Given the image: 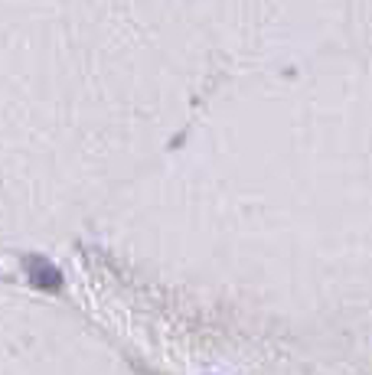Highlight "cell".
<instances>
[{
  "label": "cell",
  "instance_id": "obj_1",
  "mask_svg": "<svg viewBox=\"0 0 372 375\" xmlns=\"http://www.w3.org/2000/svg\"><path fill=\"white\" fill-rule=\"evenodd\" d=\"M86 242L163 372L372 375V43L225 69Z\"/></svg>",
  "mask_w": 372,
  "mask_h": 375
},
{
  "label": "cell",
  "instance_id": "obj_2",
  "mask_svg": "<svg viewBox=\"0 0 372 375\" xmlns=\"http://www.w3.org/2000/svg\"><path fill=\"white\" fill-rule=\"evenodd\" d=\"M3 238H86L225 72L193 0H0Z\"/></svg>",
  "mask_w": 372,
  "mask_h": 375
},
{
  "label": "cell",
  "instance_id": "obj_3",
  "mask_svg": "<svg viewBox=\"0 0 372 375\" xmlns=\"http://www.w3.org/2000/svg\"><path fill=\"white\" fill-rule=\"evenodd\" d=\"M225 59L300 62L372 43V0H193Z\"/></svg>",
  "mask_w": 372,
  "mask_h": 375
},
{
  "label": "cell",
  "instance_id": "obj_4",
  "mask_svg": "<svg viewBox=\"0 0 372 375\" xmlns=\"http://www.w3.org/2000/svg\"><path fill=\"white\" fill-rule=\"evenodd\" d=\"M154 369L98 313L36 288H3L0 375H157Z\"/></svg>",
  "mask_w": 372,
  "mask_h": 375
}]
</instances>
